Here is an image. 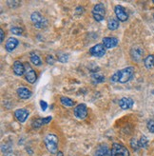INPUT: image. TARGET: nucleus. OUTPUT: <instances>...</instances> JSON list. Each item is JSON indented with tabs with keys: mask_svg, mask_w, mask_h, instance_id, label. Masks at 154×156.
<instances>
[{
	"mask_svg": "<svg viewBox=\"0 0 154 156\" xmlns=\"http://www.w3.org/2000/svg\"><path fill=\"white\" fill-rule=\"evenodd\" d=\"M134 75V69L132 67H128L118 71L117 73H115L111 78L110 81L114 83H121V84H125L128 83L129 80H131V78Z\"/></svg>",
	"mask_w": 154,
	"mask_h": 156,
	"instance_id": "f257e3e1",
	"label": "nucleus"
},
{
	"mask_svg": "<svg viewBox=\"0 0 154 156\" xmlns=\"http://www.w3.org/2000/svg\"><path fill=\"white\" fill-rule=\"evenodd\" d=\"M44 142H45V146L47 147V150L52 153V154H55L58 151V138L55 134H47L44 139Z\"/></svg>",
	"mask_w": 154,
	"mask_h": 156,
	"instance_id": "f03ea898",
	"label": "nucleus"
},
{
	"mask_svg": "<svg viewBox=\"0 0 154 156\" xmlns=\"http://www.w3.org/2000/svg\"><path fill=\"white\" fill-rule=\"evenodd\" d=\"M92 16L97 21V22H101L105 18V14H106V10L104 8L103 4H97L93 7L92 9Z\"/></svg>",
	"mask_w": 154,
	"mask_h": 156,
	"instance_id": "7ed1b4c3",
	"label": "nucleus"
},
{
	"mask_svg": "<svg viewBox=\"0 0 154 156\" xmlns=\"http://www.w3.org/2000/svg\"><path fill=\"white\" fill-rule=\"evenodd\" d=\"M112 156H129V151L126 147L121 144L114 143L111 147Z\"/></svg>",
	"mask_w": 154,
	"mask_h": 156,
	"instance_id": "20e7f679",
	"label": "nucleus"
},
{
	"mask_svg": "<svg viewBox=\"0 0 154 156\" xmlns=\"http://www.w3.org/2000/svg\"><path fill=\"white\" fill-rule=\"evenodd\" d=\"M30 19H32V21H33V25L36 27V28H39V29H41V28H45L46 26H47V20H46L42 15L39 13V12H33V14H32V16H30Z\"/></svg>",
	"mask_w": 154,
	"mask_h": 156,
	"instance_id": "39448f33",
	"label": "nucleus"
},
{
	"mask_svg": "<svg viewBox=\"0 0 154 156\" xmlns=\"http://www.w3.org/2000/svg\"><path fill=\"white\" fill-rule=\"evenodd\" d=\"M24 66H25V77H26V80L29 83H30V84L35 83V81L37 79V75H36L35 71L28 63H25Z\"/></svg>",
	"mask_w": 154,
	"mask_h": 156,
	"instance_id": "423d86ee",
	"label": "nucleus"
},
{
	"mask_svg": "<svg viewBox=\"0 0 154 156\" xmlns=\"http://www.w3.org/2000/svg\"><path fill=\"white\" fill-rule=\"evenodd\" d=\"M89 53L92 56L95 57H102L106 53V48L103 44H97L89 49Z\"/></svg>",
	"mask_w": 154,
	"mask_h": 156,
	"instance_id": "0eeeda50",
	"label": "nucleus"
},
{
	"mask_svg": "<svg viewBox=\"0 0 154 156\" xmlns=\"http://www.w3.org/2000/svg\"><path fill=\"white\" fill-rule=\"evenodd\" d=\"M74 115L79 119L86 118L88 115V108L85 104H79L74 108Z\"/></svg>",
	"mask_w": 154,
	"mask_h": 156,
	"instance_id": "6e6552de",
	"label": "nucleus"
},
{
	"mask_svg": "<svg viewBox=\"0 0 154 156\" xmlns=\"http://www.w3.org/2000/svg\"><path fill=\"white\" fill-rule=\"evenodd\" d=\"M114 12H115V14H116V16H117V18H118L119 21L125 22V21L128 20V12H126V10L122 6L117 5L116 7H115Z\"/></svg>",
	"mask_w": 154,
	"mask_h": 156,
	"instance_id": "1a4fd4ad",
	"label": "nucleus"
},
{
	"mask_svg": "<svg viewBox=\"0 0 154 156\" xmlns=\"http://www.w3.org/2000/svg\"><path fill=\"white\" fill-rule=\"evenodd\" d=\"M29 111L26 108H19V110L14 112V116L20 123H24L29 117Z\"/></svg>",
	"mask_w": 154,
	"mask_h": 156,
	"instance_id": "9d476101",
	"label": "nucleus"
},
{
	"mask_svg": "<svg viewBox=\"0 0 154 156\" xmlns=\"http://www.w3.org/2000/svg\"><path fill=\"white\" fill-rule=\"evenodd\" d=\"M130 55H131L132 59L134 61L139 62L144 55V51L140 48V47H133L130 51Z\"/></svg>",
	"mask_w": 154,
	"mask_h": 156,
	"instance_id": "9b49d317",
	"label": "nucleus"
},
{
	"mask_svg": "<svg viewBox=\"0 0 154 156\" xmlns=\"http://www.w3.org/2000/svg\"><path fill=\"white\" fill-rule=\"evenodd\" d=\"M134 104V101L129 97H123L119 100V106L122 110H128L132 108Z\"/></svg>",
	"mask_w": 154,
	"mask_h": 156,
	"instance_id": "f8f14e48",
	"label": "nucleus"
},
{
	"mask_svg": "<svg viewBox=\"0 0 154 156\" xmlns=\"http://www.w3.org/2000/svg\"><path fill=\"white\" fill-rule=\"evenodd\" d=\"M118 39L115 37H105L103 39V45L106 49H112L118 45Z\"/></svg>",
	"mask_w": 154,
	"mask_h": 156,
	"instance_id": "ddd939ff",
	"label": "nucleus"
},
{
	"mask_svg": "<svg viewBox=\"0 0 154 156\" xmlns=\"http://www.w3.org/2000/svg\"><path fill=\"white\" fill-rule=\"evenodd\" d=\"M95 156H112L111 150H110V147L107 146L102 145L97 147L95 151Z\"/></svg>",
	"mask_w": 154,
	"mask_h": 156,
	"instance_id": "4468645a",
	"label": "nucleus"
},
{
	"mask_svg": "<svg viewBox=\"0 0 154 156\" xmlns=\"http://www.w3.org/2000/svg\"><path fill=\"white\" fill-rule=\"evenodd\" d=\"M13 73L15 75L21 76L23 74H25V66L23 63H21L20 61H15L13 63Z\"/></svg>",
	"mask_w": 154,
	"mask_h": 156,
	"instance_id": "2eb2a0df",
	"label": "nucleus"
},
{
	"mask_svg": "<svg viewBox=\"0 0 154 156\" xmlns=\"http://www.w3.org/2000/svg\"><path fill=\"white\" fill-rule=\"evenodd\" d=\"M18 40L16 38H14V37H11L8 39V41L6 42V45H5V48L8 51H12L16 47L18 46Z\"/></svg>",
	"mask_w": 154,
	"mask_h": 156,
	"instance_id": "dca6fc26",
	"label": "nucleus"
},
{
	"mask_svg": "<svg viewBox=\"0 0 154 156\" xmlns=\"http://www.w3.org/2000/svg\"><path fill=\"white\" fill-rule=\"evenodd\" d=\"M17 94L21 99H29L32 96V91L26 87H21L17 90Z\"/></svg>",
	"mask_w": 154,
	"mask_h": 156,
	"instance_id": "f3484780",
	"label": "nucleus"
},
{
	"mask_svg": "<svg viewBox=\"0 0 154 156\" xmlns=\"http://www.w3.org/2000/svg\"><path fill=\"white\" fill-rule=\"evenodd\" d=\"M144 64H145V68L152 69L154 67V55H149L145 57L144 60Z\"/></svg>",
	"mask_w": 154,
	"mask_h": 156,
	"instance_id": "a211bd4d",
	"label": "nucleus"
},
{
	"mask_svg": "<svg viewBox=\"0 0 154 156\" xmlns=\"http://www.w3.org/2000/svg\"><path fill=\"white\" fill-rule=\"evenodd\" d=\"M119 27V22L116 20V19H114V18H110L109 20V22H107V28H109V30H117Z\"/></svg>",
	"mask_w": 154,
	"mask_h": 156,
	"instance_id": "6ab92c4d",
	"label": "nucleus"
},
{
	"mask_svg": "<svg viewBox=\"0 0 154 156\" xmlns=\"http://www.w3.org/2000/svg\"><path fill=\"white\" fill-rule=\"evenodd\" d=\"M61 103H62V105L66 106V107H73L74 106V101L72 100L71 98L68 97H65V96H62L60 99Z\"/></svg>",
	"mask_w": 154,
	"mask_h": 156,
	"instance_id": "aec40b11",
	"label": "nucleus"
},
{
	"mask_svg": "<svg viewBox=\"0 0 154 156\" xmlns=\"http://www.w3.org/2000/svg\"><path fill=\"white\" fill-rule=\"evenodd\" d=\"M30 62L35 66H40L42 64V61H41L40 57L35 53H30Z\"/></svg>",
	"mask_w": 154,
	"mask_h": 156,
	"instance_id": "412c9836",
	"label": "nucleus"
},
{
	"mask_svg": "<svg viewBox=\"0 0 154 156\" xmlns=\"http://www.w3.org/2000/svg\"><path fill=\"white\" fill-rule=\"evenodd\" d=\"M91 80L94 84H97V83H102L105 81V77L101 74H97V73H94L92 74L91 76Z\"/></svg>",
	"mask_w": 154,
	"mask_h": 156,
	"instance_id": "4be33fe9",
	"label": "nucleus"
},
{
	"mask_svg": "<svg viewBox=\"0 0 154 156\" xmlns=\"http://www.w3.org/2000/svg\"><path fill=\"white\" fill-rule=\"evenodd\" d=\"M130 146H131L132 150H134L135 151H138V150H139L140 147H141L139 142H137V140H136L135 138H132V139H131V141H130Z\"/></svg>",
	"mask_w": 154,
	"mask_h": 156,
	"instance_id": "5701e85b",
	"label": "nucleus"
},
{
	"mask_svg": "<svg viewBox=\"0 0 154 156\" xmlns=\"http://www.w3.org/2000/svg\"><path fill=\"white\" fill-rule=\"evenodd\" d=\"M42 125H44L43 123V118H39V119H36V120H33V123H32V126L33 128L34 129H37V128H40Z\"/></svg>",
	"mask_w": 154,
	"mask_h": 156,
	"instance_id": "b1692460",
	"label": "nucleus"
},
{
	"mask_svg": "<svg viewBox=\"0 0 154 156\" xmlns=\"http://www.w3.org/2000/svg\"><path fill=\"white\" fill-rule=\"evenodd\" d=\"M11 32H12V34H13L15 35H21L23 33V30L19 27H13L11 29Z\"/></svg>",
	"mask_w": 154,
	"mask_h": 156,
	"instance_id": "393cba45",
	"label": "nucleus"
},
{
	"mask_svg": "<svg viewBox=\"0 0 154 156\" xmlns=\"http://www.w3.org/2000/svg\"><path fill=\"white\" fill-rule=\"evenodd\" d=\"M139 144H140V147H147L148 144H149V141H148V138L145 137V135H143L140 139V141H139Z\"/></svg>",
	"mask_w": 154,
	"mask_h": 156,
	"instance_id": "a878e982",
	"label": "nucleus"
},
{
	"mask_svg": "<svg viewBox=\"0 0 154 156\" xmlns=\"http://www.w3.org/2000/svg\"><path fill=\"white\" fill-rule=\"evenodd\" d=\"M147 127H148L149 132H151V133H154V121L153 120H149L148 122Z\"/></svg>",
	"mask_w": 154,
	"mask_h": 156,
	"instance_id": "bb28decb",
	"label": "nucleus"
},
{
	"mask_svg": "<svg viewBox=\"0 0 154 156\" xmlns=\"http://www.w3.org/2000/svg\"><path fill=\"white\" fill-rule=\"evenodd\" d=\"M68 55H66V54H64V53H61L58 56V60L60 62H63V63H65V62L68 61Z\"/></svg>",
	"mask_w": 154,
	"mask_h": 156,
	"instance_id": "cd10ccee",
	"label": "nucleus"
},
{
	"mask_svg": "<svg viewBox=\"0 0 154 156\" xmlns=\"http://www.w3.org/2000/svg\"><path fill=\"white\" fill-rule=\"evenodd\" d=\"M40 106H41V108H42V111H43V112H45L46 110H47V108H48L47 102H45V101H43V100L40 101Z\"/></svg>",
	"mask_w": 154,
	"mask_h": 156,
	"instance_id": "c85d7f7f",
	"label": "nucleus"
},
{
	"mask_svg": "<svg viewBox=\"0 0 154 156\" xmlns=\"http://www.w3.org/2000/svg\"><path fill=\"white\" fill-rule=\"evenodd\" d=\"M46 59H47V63H48V64L52 65L53 63H54V59H53V57H52L51 55H48Z\"/></svg>",
	"mask_w": 154,
	"mask_h": 156,
	"instance_id": "c756f323",
	"label": "nucleus"
},
{
	"mask_svg": "<svg viewBox=\"0 0 154 156\" xmlns=\"http://www.w3.org/2000/svg\"><path fill=\"white\" fill-rule=\"evenodd\" d=\"M51 120V116H48V117H46V118H43V123H44V125L50 123Z\"/></svg>",
	"mask_w": 154,
	"mask_h": 156,
	"instance_id": "7c9ffc66",
	"label": "nucleus"
},
{
	"mask_svg": "<svg viewBox=\"0 0 154 156\" xmlns=\"http://www.w3.org/2000/svg\"><path fill=\"white\" fill-rule=\"evenodd\" d=\"M0 33H1V42H3V40H4V32H3V30H0Z\"/></svg>",
	"mask_w": 154,
	"mask_h": 156,
	"instance_id": "2f4dec72",
	"label": "nucleus"
},
{
	"mask_svg": "<svg viewBox=\"0 0 154 156\" xmlns=\"http://www.w3.org/2000/svg\"><path fill=\"white\" fill-rule=\"evenodd\" d=\"M56 156H64V154H63V152L62 151H58V153H57V155Z\"/></svg>",
	"mask_w": 154,
	"mask_h": 156,
	"instance_id": "473e14b6",
	"label": "nucleus"
},
{
	"mask_svg": "<svg viewBox=\"0 0 154 156\" xmlns=\"http://www.w3.org/2000/svg\"><path fill=\"white\" fill-rule=\"evenodd\" d=\"M8 156H12V155H8Z\"/></svg>",
	"mask_w": 154,
	"mask_h": 156,
	"instance_id": "72a5a7b5",
	"label": "nucleus"
},
{
	"mask_svg": "<svg viewBox=\"0 0 154 156\" xmlns=\"http://www.w3.org/2000/svg\"><path fill=\"white\" fill-rule=\"evenodd\" d=\"M152 2H153V4H154V1H152Z\"/></svg>",
	"mask_w": 154,
	"mask_h": 156,
	"instance_id": "f704fd0d",
	"label": "nucleus"
}]
</instances>
